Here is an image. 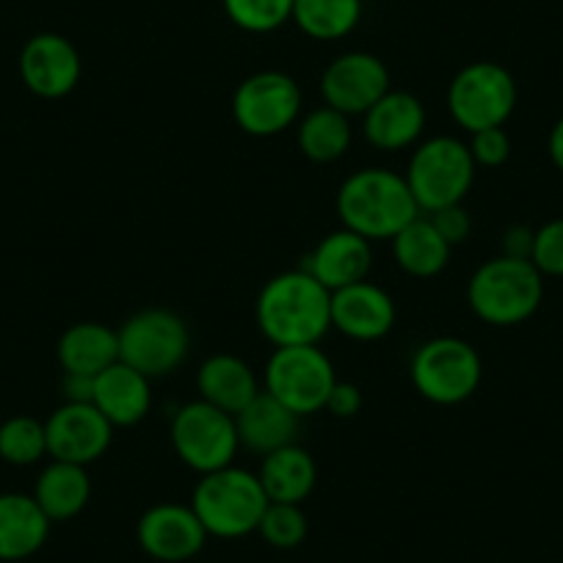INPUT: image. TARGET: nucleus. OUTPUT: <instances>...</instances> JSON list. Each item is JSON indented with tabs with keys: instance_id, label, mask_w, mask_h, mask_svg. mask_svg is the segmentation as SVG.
<instances>
[{
	"instance_id": "obj_1",
	"label": "nucleus",
	"mask_w": 563,
	"mask_h": 563,
	"mask_svg": "<svg viewBox=\"0 0 563 563\" xmlns=\"http://www.w3.org/2000/svg\"><path fill=\"white\" fill-rule=\"evenodd\" d=\"M257 327L276 349L318 345L332 329V294L305 268L271 276L257 296Z\"/></svg>"
},
{
	"instance_id": "obj_2",
	"label": "nucleus",
	"mask_w": 563,
	"mask_h": 563,
	"mask_svg": "<svg viewBox=\"0 0 563 563\" xmlns=\"http://www.w3.org/2000/svg\"><path fill=\"white\" fill-rule=\"evenodd\" d=\"M338 219L345 230L367 241H393L409 221L420 216L409 183L393 169H356L338 188Z\"/></svg>"
},
{
	"instance_id": "obj_3",
	"label": "nucleus",
	"mask_w": 563,
	"mask_h": 563,
	"mask_svg": "<svg viewBox=\"0 0 563 563\" xmlns=\"http://www.w3.org/2000/svg\"><path fill=\"white\" fill-rule=\"evenodd\" d=\"M544 299V276L530 260H486L467 285V305L489 327H517L536 316Z\"/></svg>"
},
{
	"instance_id": "obj_4",
	"label": "nucleus",
	"mask_w": 563,
	"mask_h": 563,
	"mask_svg": "<svg viewBox=\"0 0 563 563\" xmlns=\"http://www.w3.org/2000/svg\"><path fill=\"white\" fill-rule=\"evenodd\" d=\"M191 508L216 539H243L257 533L260 519L268 508L257 473L230 464L199 478Z\"/></svg>"
},
{
	"instance_id": "obj_5",
	"label": "nucleus",
	"mask_w": 563,
	"mask_h": 563,
	"mask_svg": "<svg viewBox=\"0 0 563 563\" xmlns=\"http://www.w3.org/2000/svg\"><path fill=\"white\" fill-rule=\"evenodd\" d=\"M475 161L464 141L434 135L420 141L406 166V183L420 213L462 205L475 183Z\"/></svg>"
},
{
	"instance_id": "obj_6",
	"label": "nucleus",
	"mask_w": 563,
	"mask_h": 563,
	"mask_svg": "<svg viewBox=\"0 0 563 563\" xmlns=\"http://www.w3.org/2000/svg\"><path fill=\"white\" fill-rule=\"evenodd\" d=\"M119 362L153 378H166L188 360L191 332L177 312L164 307L139 310L117 329Z\"/></svg>"
},
{
	"instance_id": "obj_7",
	"label": "nucleus",
	"mask_w": 563,
	"mask_h": 563,
	"mask_svg": "<svg viewBox=\"0 0 563 563\" xmlns=\"http://www.w3.org/2000/svg\"><path fill=\"white\" fill-rule=\"evenodd\" d=\"M409 373L422 398L437 406H456L478 393L484 362L467 340L434 338L415 351Z\"/></svg>"
},
{
	"instance_id": "obj_8",
	"label": "nucleus",
	"mask_w": 563,
	"mask_h": 563,
	"mask_svg": "<svg viewBox=\"0 0 563 563\" xmlns=\"http://www.w3.org/2000/svg\"><path fill=\"white\" fill-rule=\"evenodd\" d=\"M263 384L265 393L274 395L294 415L307 417L327 409L338 376L321 345H285L274 349L265 362Z\"/></svg>"
},
{
	"instance_id": "obj_9",
	"label": "nucleus",
	"mask_w": 563,
	"mask_h": 563,
	"mask_svg": "<svg viewBox=\"0 0 563 563\" xmlns=\"http://www.w3.org/2000/svg\"><path fill=\"white\" fill-rule=\"evenodd\" d=\"M517 108V80L503 64L473 62L453 75L448 86V111L467 133L503 128Z\"/></svg>"
},
{
	"instance_id": "obj_10",
	"label": "nucleus",
	"mask_w": 563,
	"mask_h": 563,
	"mask_svg": "<svg viewBox=\"0 0 563 563\" xmlns=\"http://www.w3.org/2000/svg\"><path fill=\"white\" fill-rule=\"evenodd\" d=\"M172 448L177 459L199 475L230 467L241 448L235 417L205 400H191L172 417Z\"/></svg>"
},
{
	"instance_id": "obj_11",
	"label": "nucleus",
	"mask_w": 563,
	"mask_h": 563,
	"mask_svg": "<svg viewBox=\"0 0 563 563\" xmlns=\"http://www.w3.org/2000/svg\"><path fill=\"white\" fill-rule=\"evenodd\" d=\"M301 86L279 69H263L243 80L232 97L238 128L254 139H274L301 119Z\"/></svg>"
},
{
	"instance_id": "obj_12",
	"label": "nucleus",
	"mask_w": 563,
	"mask_h": 563,
	"mask_svg": "<svg viewBox=\"0 0 563 563\" xmlns=\"http://www.w3.org/2000/svg\"><path fill=\"white\" fill-rule=\"evenodd\" d=\"M389 89L387 64L373 53H343L321 75L323 106L345 117H365Z\"/></svg>"
},
{
	"instance_id": "obj_13",
	"label": "nucleus",
	"mask_w": 563,
	"mask_h": 563,
	"mask_svg": "<svg viewBox=\"0 0 563 563\" xmlns=\"http://www.w3.org/2000/svg\"><path fill=\"white\" fill-rule=\"evenodd\" d=\"M47 456L56 462L89 467L106 456L113 440V426L95 404H67L64 400L45 420Z\"/></svg>"
},
{
	"instance_id": "obj_14",
	"label": "nucleus",
	"mask_w": 563,
	"mask_h": 563,
	"mask_svg": "<svg viewBox=\"0 0 563 563\" xmlns=\"http://www.w3.org/2000/svg\"><path fill=\"white\" fill-rule=\"evenodd\" d=\"M84 75L80 53L67 36L36 34L25 42L20 53V78L31 95L42 100H62L73 95Z\"/></svg>"
},
{
	"instance_id": "obj_15",
	"label": "nucleus",
	"mask_w": 563,
	"mask_h": 563,
	"mask_svg": "<svg viewBox=\"0 0 563 563\" xmlns=\"http://www.w3.org/2000/svg\"><path fill=\"white\" fill-rule=\"evenodd\" d=\"M139 547L150 558L164 563H183L199 555L208 541V530L199 522L191 506L183 503H158L141 514L135 528Z\"/></svg>"
},
{
	"instance_id": "obj_16",
	"label": "nucleus",
	"mask_w": 563,
	"mask_h": 563,
	"mask_svg": "<svg viewBox=\"0 0 563 563\" xmlns=\"http://www.w3.org/2000/svg\"><path fill=\"white\" fill-rule=\"evenodd\" d=\"M395 318L398 310L393 296L367 279L332 294V329L356 343L387 338L395 329Z\"/></svg>"
},
{
	"instance_id": "obj_17",
	"label": "nucleus",
	"mask_w": 563,
	"mask_h": 563,
	"mask_svg": "<svg viewBox=\"0 0 563 563\" xmlns=\"http://www.w3.org/2000/svg\"><path fill=\"white\" fill-rule=\"evenodd\" d=\"M301 268L316 276L329 294H334L371 276L373 246L367 238L340 227L316 243V249L301 260Z\"/></svg>"
},
{
	"instance_id": "obj_18",
	"label": "nucleus",
	"mask_w": 563,
	"mask_h": 563,
	"mask_svg": "<svg viewBox=\"0 0 563 563\" xmlns=\"http://www.w3.org/2000/svg\"><path fill=\"white\" fill-rule=\"evenodd\" d=\"M426 130V106L411 91L389 89L371 111L362 117V133L367 144L382 153H400L420 144Z\"/></svg>"
},
{
	"instance_id": "obj_19",
	"label": "nucleus",
	"mask_w": 563,
	"mask_h": 563,
	"mask_svg": "<svg viewBox=\"0 0 563 563\" xmlns=\"http://www.w3.org/2000/svg\"><path fill=\"white\" fill-rule=\"evenodd\" d=\"M144 373L133 371L124 362H117L100 376H95V398L91 404L106 415L113 429L139 426L153 409V387Z\"/></svg>"
},
{
	"instance_id": "obj_20",
	"label": "nucleus",
	"mask_w": 563,
	"mask_h": 563,
	"mask_svg": "<svg viewBox=\"0 0 563 563\" xmlns=\"http://www.w3.org/2000/svg\"><path fill=\"white\" fill-rule=\"evenodd\" d=\"M299 420L301 417L294 415L288 406L260 389L257 398L235 415L238 440L246 451L268 456L279 448L294 445L296 437H299Z\"/></svg>"
},
{
	"instance_id": "obj_21",
	"label": "nucleus",
	"mask_w": 563,
	"mask_h": 563,
	"mask_svg": "<svg viewBox=\"0 0 563 563\" xmlns=\"http://www.w3.org/2000/svg\"><path fill=\"white\" fill-rule=\"evenodd\" d=\"M51 525L34 495L3 492L0 495V561L14 563L36 555L51 536Z\"/></svg>"
},
{
	"instance_id": "obj_22",
	"label": "nucleus",
	"mask_w": 563,
	"mask_h": 563,
	"mask_svg": "<svg viewBox=\"0 0 563 563\" xmlns=\"http://www.w3.org/2000/svg\"><path fill=\"white\" fill-rule=\"evenodd\" d=\"M199 400L235 417L260 393L257 373L235 354H213L197 371Z\"/></svg>"
},
{
	"instance_id": "obj_23",
	"label": "nucleus",
	"mask_w": 563,
	"mask_h": 563,
	"mask_svg": "<svg viewBox=\"0 0 563 563\" xmlns=\"http://www.w3.org/2000/svg\"><path fill=\"white\" fill-rule=\"evenodd\" d=\"M257 478L263 484L268 503H296V506H301L316 489V459L310 456V451L294 442V445H285L263 456Z\"/></svg>"
},
{
	"instance_id": "obj_24",
	"label": "nucleus",
	"mask_w": 563,
	"mask_h": 563,
	"mask_svg": "<svg viewBox=\"0 0 563 563\" xmlns=\"http://www.w3.org/2000/svg\"><path fill=\"white\" fill-rule=\"evenodd\" d=\"M56 356L64 373H80V376H100L119 362V338L117 329L97 321L73 323L58 338Z\"/></svg>"
},
{
	"instance_id": "obj_25",
	"label": "nucleus",
	"mask_w": 563,
	"mask_h": 563,
	"mask_svg": "<svg viewBox=\"0 0 563 563\" xmlns=\"http://www.w3.org/2000/svg\"><path fill=\"white\" fill-rule=\"evenodd\" d=\"M89 470L80 467V464L56 462V459L42 470L34 486V500L40 503V508L47 514L51 522H67V519H75L86 506H89Z\"/></svg>"
},
{
	"instance_id": "obj_26",
	"label": "nucleus",
	"mask_w": 563,
	"mask_h": 563,
	"mask_svg": "<svg viewBox=\"0 0 563 563\" xmlns=\"http://www.w3.org/2000/svg\"><path fill=\"white\" fill-rule=\"evenodd\" d=\"M451 243L437 232L429 216L422 213L393 238L395 263H398L404 274L415 276V279L440 276L448 268V263H451Z\"/></svg>"
},
{
	"instance_id": "obj_27",
	"label": "nucleus",
	"mask_w": 563,
	"mask_h": 563,
	"mask_svg": "<svg viewBox=\"0 0 563 563\" xmlns=\"http://www.w3.org/2000/svg\"><path fill=\"white\" fill-rule=\"evenodd\" d=\"M296 139H299L301 155L310 158L312 164H334V161L349 153L351 139H354L351 117L329 106H321L299 119Z\"/></svg>"
},
{
	"instance_id": "obj_28",
	"label": "nucleus",
	"mask_w": 563,
	"mask_h": 563,
	"mask_svg": "<svg viewBox=\"0 0 563 563\" xmlns=\"http://www.w3.org/2000/svg\"><path fill=\"white\" fill-rule=\"evenodd\" d=\"M290 20L310 40L338 42L360 25L362 0H294Z\"/></svg>"
},
{
	"instance_id": "obj_29",
	"label": "nucleus",
	"mask_w": 563,
	"mask_h": 563,
	"mask_svg": "<svg viewBox=\"0 0 563 563\" xmlns=\"http://www.w3.org/2000/svg\"><path fill=\"white\" fill-rule=\"evenodd\" d=\"M47 456L45 422L31 415H14L0 422V459L14 467H31Z\"/></svg>"
},
{
	"instance_id": "obj_30",
	"label": "nucleus",
	"mask_w": 563,
	"mask_h": 563,
	"mask_svg": "<svg viewBox=\"0 0 563 563\" xmlns=\"http://www.w3.org/2000/svg\"><path fill=\"white\" fill-rule=\"evenodd\" d=\"M232 25L246 34H271L294 18V0H221Z\"/></svg>"
},
{
	"instance_id": "obj_31",
	"label": "nucleus",
	"mask_w": 563,
	"mask_h": 563,
	"mask_svg": "<svg viewBox=\"0 0 563 563\" xmlns=\"http://www.w3.org/2000/svg\"><path fill=\"white\" fill-rule=\"evenodd\" d=\"M307 514L296 503H268L263 519H260L257 533L263 536L265 544L274 550H294L307 539Z\"/></svg>"
},
{
	"instance_id": "obj_32",
	"label": "nucleus",
	"mask_w": 563,
	"mask_h": 563,
	"mask_svg": "<svg viewBox=\"0 0 563 563\" xmlns=\"http://www.w3.org/2000/svg\"><path fill=\"white\" fill-rule=\"evenodd\" d=\"M530 263L541 276H563V219H552L536 230Z\"/></svg>"
},
{
	"instance_id": "obj_33",
	"label": "nucleus",
	"mask_w": 563,
	"mask_h": 563,
	"mask_svg": "<svg viewBox=\"0 0 563 563\" xmlns=\"http://www.w3.org/2000/svg\"><path fill=\"white\" fill-rule=\"evenodd\" d=\"M470 155H473L475 166L484 169H497L511 158V139L503 128H486L478 133H470Z\"/></svg>"
},
{
	"instance_id": "obj_34",
	"label": "nucleus",
	"mask_w": 563,
	"mask_h": 563,
	"mask_svg": "<svg viewBox=\"0 0 563 563\" xmlns=\"http://www.w3.org/2000/svg\"><path fill=\"white\" fill-rule=\"evenodd\" d=\"M429 219L431 224L437 227V232H440L451 246L464 243L470 238V232H473V219H470L464 205H451V208L434 210V213H429Z\"/></svg>"
},
{
	"instance_id": "obj_35",
	"label": "nucleus",
	"mask_w": 563,
	"mask_h": 563,
	"mask_svg": "<svg viewBox=\"0 0 563 563\" xmlns=\"http://www.w3.org/2000/svg\"><path fill=\"white\" fill-rule=\"evenodd\" d=\"M362 409V389L351 382H338L329 393L327 411L338 420H351V417L360 415Z\"/></svg>"
},
{
	"instance_id": "obj_36",
	"label": "nucleus",
	"mask_w": 563,
	"mask_h": 563,
	"mask_svg": "<svg viewBox=\"0 0 563 563\" xmlns=\"http://www.w3.org/2000/svg\"><path fill=\"white\" fill-rule=\"evenodd\" d=\"M533 238L536 230H530V227L525 224H511L503 232V254H506V257L530 260V254H533Z\"/></svg>"
},
{
	"instance_id": "obj_37",
	"label": "nucleus",
	"mask_w": 563,
	"mask_h": 563,
	"mask_svg": "<svg viewBox=\"0 0 563 563\" xmlns=\"http://www.w3.org/2000/svg\"><path fill=\"white\" fill-rule=\"evenodd\" d=\"M62 393L67 404H91V398H95V376L64 373Z\"/></svg>"
},
{
	"instance_id": "obj_38",
	"label": "nucleus",
	"mask_w": 563,
	"mask_h": 563,
	"mask_svg": "<svg viewBox=\"0 0 563 563\" xmlns=\"http://www.w3.org/2000/svg\"><path fill=\"white\" fill-rule=\"evenodd\" d=\"M547 153H550V161L555 164V169L563 172V117L552 124L550 141H547Z\"/></svg>"
}]
</instances>
